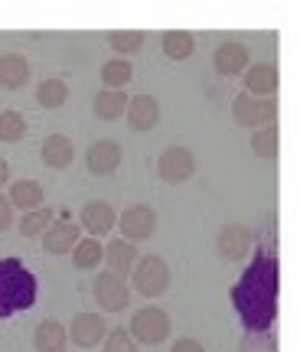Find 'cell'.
I'll use <instances>...</instances> for the list:
<instances>
[{
    "label": "cell",
    "mask_w": 300,
    "mask_h": 352,
    "mask_svg": "<svg viewBox=\"0 0 300 352\" xmlns=\"http://www.w3.org/2000/svg\"><path fill=\"white\" fill-rule=\"evenodd\" d=\"M111 50L114 52H121L118 59H127V56H134V52H140V46H144V33L140 30H114L111 36Z\"/></svg>",
    "instance_id": "cell-28"
},
{
    "label": "cell",
    "mask_w": 300,
    "mask_h": 352,
    "mask_svg": "<svg viewBox=\"0 0 300 352\" xmlns=\"http://www.w3.org/2000/svg\"><path fill=\"white\" fill-rule=\"evenodd\" d=\"M232 118L242 127H268L277 118V101L275 98H251V95H238L232 104Z\"/></svg>",
    "instance_id": "cell-5"
},
{
    "label": "cell",
    "mask_w": 300,
    "mask_h": 352,
    "mask_svg": "<svg viewBox=\"0 0 300 352\" xmlns=\"http://www.w3.org/2000/svg\"><path fill=\"white\" fill-rule=\"evenodd\" d=\"M43 186H39L36 179H17V183H10V196H7V202H10V209H23L26 212H33V209H43Z\"/></svg>",
    "instance_id": "cell-19"
},
{
    "label": "cell",
    "mask_w": 300,
    "mask_h": 352,
    "mask_svg": "<svg viewBox=\"0 0 300 352\" xmlns=\"http://www.w3.org/2000/svg\"><path fill=\"white\" fill-rule=\"evenodd\" d=\"M118 228H121V239L125 241H144L157 232V212L150 206H131L118 215Z\"/></svg>",
    "instance_id": "cell-8"
},
{
    "label": "cell",
    "mask_w": 300,
    "mask_h": 352,
    "mask_svg": "<svg viewBox=\"0 0 300 352\" xmlns=\"http://www.w3.org/2000/svg\"><path fill=\"white\" fill-rule=\"evenodd\" d=\"M101 261L108 264V274L125 280V277L134 271V264H138V245H134V241H125V239H111L108 248L101 252Z\"/></svg>",
    "instance_id": "cell-15"
},
{
    "label": "cell",
    "mask_w": 300,
    "mask_h": 352,
    "mask_svg": "<svg viewBox=\"0 0 300 352\" xmlns=\"http://www.w3.org/2000/svg\"><path fill=\"white\" fill-rule=\"evenodd\" d=\"M33 346H36V352H65V346H69L65 327L59 320H43L33 329Z\"/></svg>",
    "instance_id": "cell-21"
},
{
    "label": "cell",
    "mask_w": 300,
    "mask_h": 352,
    "mask_svg": "<svg viewBox=\"0 0 300 352\" xmlns=\"http://www.w3.org/2000/svg\"><path fill=\"white\" fill-rule=\"evenodd\" d=\"M82 239V228L75 226L69 215H59L52 219V226L43 232V248L50 254H69Z\"/></svg>",
    "instance_id": "cell-11"
},
{
    "label": "cell",
    "mask_w": 300,
    "mask_h": 352,
    "mask_svg": "<svg viewBox=\"0 0 300 352\" xmlns=\"http://www.w3.org/2000/svg\"><path fill=\"white\" fill-rule=\"evenodd\" d=\"M78 219H82V228H85L92 239L111 235V228L118 226V212H114L111 202H105V199L85 202V206H82V212H78Z\"/></svg>",
    "instance_id": "cell-10"
},
{
    "label": "cell",
    "mask_w": 300,
    "mask_h": 352,
    "mask_svg": "<svg viewBox=\"0 0 300 352\" xmlns=\"http://www.w3.org/2000/svg\"><path fill=\"white\" fill-rule=\"evenodd\" d=\"M219 252H222L225 261H245V254L251 252V232L238 222H228L219 232Z\"/></svg>",
    "instance_id": "cell-17"
},
{
    "label": "cell",
    "mask_w": 300,
    "mask_h": 352,
    "mask_svg": "<svg viewBox=\"0 0 300 352\" xmlns=\"http://www.w3.org/2000/svg\"><path fill=\"white\" fill-rule=\"evenodd\" d=\"M105 333H108V323H105V316H101V314H88V310L75 314V320L69 323V329H65V336H69L75 346H82V349H92V346H98V342L105 340Z\"/></svg>",
    "instance_id": "cell-9"
},
{
    "label": "cell",
    "mask_w": 300,
    "mask_h": 352,
    "mask_svg": "<svg viewBox=\"0 0 300 352\" xmlns=\"http://www.w3.org/2000/svg\"><path fill=\"white\" fill-rule=\"evenodd\" d=\"M13 222V209H10V202H7V196H0V232H7Z\"/></svg>",
    "instance_id": "cell-33"
},
{
    "label": "cell",
    "mask_w": 300,
    "mask_h": 352,
    "mask_svg": "<svg viewBox=\"0 0 300 352\" xmlns=\"http://www.w3.org/2000/svg\"><path fill=\"white\" fill-rule=\"evenodd\" d=\"M157 173H160L163 183H186L189 176L196 173V157H193L189 147L173 144V147H167V151L160 153V160H157Z\"/></svg>",
    "instance_id": "cell-7"
},
{
    "label": "cell",
    "mask_w": 300,
    "mask_h": 352,
    "mask_svg": "<svg viewBox=\"0 0 300 352\" xmlns=\"http://www.w3.org/2000/svg\"><path fill=\"white\" fill-rule=\"evenodd\" d=\"M131 340L144 342V346H160L167 336H170V314L160 310V307H144V310H134L131 316Z\"/></svg>",
    "instance_id": "cell-3"
},
{
    "label": "cell",
    "mask_w": 300,
    "mask_h": 352,
    "mask_svg": "<svg viewBox=\"0 0 300 352\" xmlns=\"http://www.w3.org/2000/svg\"><path fill=\"white\" fill-rule=\"evenodd\" d=\"M196 52V36L186 33V30H167L163 33V56L173 59V63H183Z\"/></svg>",
    "instance_id": "cell-22"
},
{
    "label": "cell",
    "mask_w": 300,
    "mask_h": 352,
    "mask_svg": "<svg viewBox=\"0 0 300 352\" xmlns=\"http://www.w3.org/2000/svg\"><path fill=\"white\" fill-rule=\"evenodd\" d=\"M121 160H125V151L114 140H95L85 151V166H88V173H95V176H111L121 166Z\"/></svg>",
    "instance_id": "cell-12"
},
{
    "label": "cell",
    "mask_w": 300,
    "mask_h": 352,
    "mask_svg": "<svg viewBox=\"0 0 300 352\" xmlns=\"http://www.w3.org/2000/svg\"><path fill=\"white\" fill-rule=\"evenodd\" d=\"M26 78H30V63L23 52H3L0 56V88L17 91L26 85Z\"/></svg>",
    "instance_id": "cell-20"
},
{
    "label": "cell",
    "mask_w": 300,
    "mask_h": 352,
    "mask_svg": "<svg viewBox=\"0 0 300 352\" xmlns=\"http://www.w3.org/2000/svg\"><path fill=\"white\" fill-rule=\"evenodd\" d=\"M65 101H69V85H65V78H43L36 85V104L43 108H63Z\"/></svg>",
    "instance_id": "cell-25"
},
{
    "label": "cell",
    "mask_w": 300,
    "mask_h": 352,
    "mask_svg": "<svg viewBox=\"0 0 300 352\" xmlns=\"http://www.w3.org/2000/svg\"><path fill=\"white\" fill-rule=\"evenodd\" d=\"M7 179H10V164H7V160L0 157V186H3Z\"/></svg>",
    "instance_id": "cell-34"
},
{
    "label": "cell",
    "mask_w": 300,
    "mask_h": 352,
    "mask_svg": "<svg viewBox=\"0 0 300 352\" xmlns=\"http://www.w3.org/2000/svg\"><path fill=\"white\" fill-rule=\"evenodd\" d=\"M127 108V95L125 91H111V88H101L95 95V114L101 121H118Z\"/></svg>",
    "instance_id": "cell-23"
},
{
    "label": "cell",
    "mask_w": 300,
    "mask_h": 352,
    "mask_svg": "<svg viewBox=\"0 0 300 352\" xmlns=\"http://www.w3.org/2000/svg\"><path fill=\"white\" fill-rule=\"evenodd\" d=\"M39 157H43V164L50 170H65L75 160V144L65 134H50L43 140V147H39Z\"/></svg>",
    "instance_id": "cell-18"
},
{
    "label": "cell",
    "mask_w": 300,
    "mask_h": 352,
    "mask_svg": "<svg viewBox=\"0 0 300 352\" xmlns=\"http://www.w3.org/2000/svg\"><path fill=\"white\" fill-rule=\"evenodd\" d=\"M232 303L238 320L248 333H268L277 316V261L264 248L255 252L251 264L242 271L238 284L232 287Z\"/></svg>",
    "instance_id": "cell-1"
},
{
    "label": "cell",
    "mask_w": 300,
    "mask_h": 352,
    "mask_svg": "<svg viewBox=\"0 0 300 352\" xmlns=\"http://www.w3.org/2000/svg\"><path fill=\"white\" fill-rule=\"evenodd\" d=\"M26 134V118L20 111H0V144H17Z\"/></svg>",
    "instance_id": "cell-29"
},
{
    "label": "cell",
    "mask_w": 300,
    "mask_h": 352,
    "mask_svg": "<svg viewBox=\"0 0 300 352\" xmlns=\"http://www.w3.org/2000/svg\"><path fill=\"white\" fill-rule=\"evenodd\" d=\"M251 151H255V157H261V160H268V164H275L277 151H281V134H277V127L275 124L258 127L255 138H251Z\"/></svg>",
    "instance_id": "cell-24"
},
{
    "label": "cell",
    "mask_w": 300,
    "mask_h": 352,
    "mask_svg": "<svg viewBox=\"0 0 300 352\" xmlns=\"http://www.w3.org/2000/svg\"><path fill=\"white\" fill-rule=\"evenodd\" d=\"M105 352H138V342L131 340V333L125 327H114L105 333Z\"/></svg>",
    "instance_id": "cell-31"
},
{
    "label": "cell",
    "mask_w": 300,
    "mask_h": 352,
    "mask_svg": "<svg viewBox=\"0 0 300 352\" xmlns=\"http://www.w3.org/2000/svg\"><path fill=\"white\" fill-rule=\"evenodd\" d=\"M52 219H56V212L46 209V206H43V209H33V212H26L23 219H20V235H26V239H30V235H43V232L52 226Z\"/></svg>",
    "instance_id": "cell-30"
},
{
    "label": "cell",
    "mask_w": 300,
    "mask_h": 352,
    "mask_svg": "<svg viewBox=\"0 0 300 352\" xmlns=\"http://www.w3.org/2000/svg\"><path fill=\"white\" fill-rule=\"evenodd\" d=\"M248 59H251V52L245 43H238V39H228V43H222L219 50H215L213 56V63H215V72L219 76H242L245 69H248Z\"/></svg>",
    "instance_id": "cell-16"
},
{
    "label": "cell",
    "mask_w": 300,
    "mask_h": 352,
    "mask_svg": "<svg viewBox=\"0 0 300 352\" xmlns=\"http://www.w3.org/2000/svg\"><path fill=\"white\" fill-rule=\"evenodd\" d=\"M134 78V69L127 59H108V63L101 65V82L105 88H111V91H125V85Z\"/></svg>",
    "instance_id": "cell-27"
},
{
    "label": "cell",
    "mask_w": 300,
    "mask_h": 352,
    "mask_svg": "<svg viewBox=\"0 0 300 352\" xmlns=\"http://www.w3.org/2000/svg\"><path fill=\"white\" fill-rule=\"evenodd\" d=\"M170 352H206V349H202L200 340H193V336H183V340H176L173 346H170Z\"/></svg>",
    "instance_id": "cell-32"
},
{
    "label": "cell",
    "mask_w": 300,
    "mask_h": 352,
    "mask_svg": "<svg viewBox=\"0 0 300 352\" xmlns=\"http://www.w3.org/2000/svg\"><path fill=\"white\" fill-rule=\"evenodd\" d=\"M95 300H98V307L105 314H125L127 307H131V287H127L121 277L101 271L95 277Z\"/></svg>",
    "instance_id": "cell-6"
},
{
    "label": "cell",
    "mask_w": 300,
    "mask_h": 352,
    "mask_svg": "<svg viewBox=\"0 0 300 352\" xmlns=\"http://www.w3.org/2000/svg\"><path fill=\"white\" fill-rule=\"evenodd\" d=\"M101 252L105 245L98 239H78V245L72 248V264L78 271H95L101 264Z\"/></svg>",
    "instance_id": "cell-26"
},
{
    "label": "cell",
    "mask_w": 300,
    "mask_h": 352,
    "mask_svg": "<svg viewBox=\"0 0 300 352\" xmlns=\"http://www.w3.org/2000/svg\"><path fill=\"white\" fill-rule=\"evenodd\" d=\"M125 118L131 131H138V134H147L157 127L160 121V104L153 95H134V98H127V108H125Z\"/></svg>",
    "instance_id": "cell-13"
},
{
    "label": "cell",
    "mask_w": 300,
    "mask_h": 352,
    "mask_svg": "<svg viewBox=\"0 0 300 352\" xmlns=\"http://www.w3.org/2000/svg\"><path fill=\"white\" fill-rule=\"evenodd\" d=\"M36 294V274L23 264V258H0V320L30 310Z\"/></svg>",
    "instance_id": "cell-2"
},
{
    "label": "cell",
    "mask_w": 300,
    "mask_h": 352,
    "mask_svg": "<svg viewBox=\"0 0 300 352\" xmlns=\"http://www.w3.org/2000/svg\"><path fill=\"white\" fill-rule=\"evenodd\" d=\"M281 76H277L275 63H255L245 69V95L251 98H275Z\"/></svg>",
    "instance_id": "cell-14"
},
{
    "label": "cell",
    "mask_w": 300,
    "mask_h": 352,
    "mask_svg": "<svg viewBox=\"0 0 300 352\" xmlns=\"http://www.w3.org/2000/svg\"><path fill=\"white\" fill-rule=\"evenodd\" d=\"M131 274H134V290L140 297H160L163 290L170 287V264L163 261L160 254L138 258Z\"/></svg>",
    "instance_id": "cell-4"
}]
</instances>
